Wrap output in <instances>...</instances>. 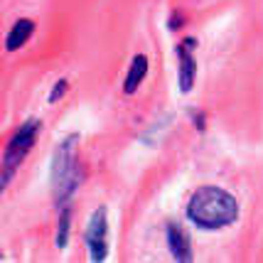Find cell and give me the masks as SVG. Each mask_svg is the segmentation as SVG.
I'll return each instance as SVG.
<instances>
[{
  "label": "cell",
  "instance_id": "ba28073f",
  "mask_svg": "<svg viewBox=\"0 0 263 263\" xmlns=\"http://www.w3.org/2000/svg\"><path fill=\"white\" fill-rule=\"evenodd\" d=\"M145 74H148V57H145V54H138V57L130 62V69H128L123 91H126L128 96H130V93H136V89L140 86V81L145 79Z\"/></svg>",
  "mask_w": 263,
  "mask_h": 263
},
{
  "label": "cell",
  "instance_id": "8992f818",
  "mask_svg": "<svg viewBox=\"0 0 263 263\" xmlns=\"http://www.w3.org/2000/svg\"><path fill=\"white\" fill-rule=\"evenodd\" d=\"M167 246L175 261H192V243L180 224H167Z\"/></svg>",
  "mask_w": 263,
  "mask_h": 263
},
{
  "label": "cell",
  "instance_id": "9c48e42d",
  "mask_svg": "<svg viewBox=\"0 0 263 263\" xmlns=\"http://www.w3.org/2000/svg\"><path fill=\"white\" fill-rule=\"evenodd\" d=\"M69 227H71V206H62V214H59V224H57V246L64 249L69 241Z\"/></svg>",
  "mask_w": 263,
  "mask_h": 263
},
{
  "label": "cell",
  "instance_id": "277c9868",
  "mask_svg": "<svg viewBox=\"0 0 263 263\" xmlns=\"http://www.w3.org/2000/svg\"><path fill=\"white\" fill-rule=\"evenodd\" d=\"M108 221H106V206H99L93 212L91 221H89V229H86V243H89V256L91 261L101 263L106 261V253H108Z\"/></svg>",
  "mask_w": 263,
  "mask_h": 263
},
{
  "label": "cell",
  "instance_id": "5b68a950",
  "mask_svg": "<svg viewBox=\"0 0 263 263\" xmlns=\"http://www.w3.org/2000/svg\"><path fill=\"white\" fill-rule=\"evenodd\" d=\"M192 47H197V40L195 37H187L175 49L177 59H180V89L184 93L195 86V74H197V62H195V54H192Z\"/></svg>",
  "mask_w": 263,
  "mask_h": 263
},
{
  "label": "cell",
  "instance_id": "52a82bcc",
  "mask_svg": "<svg viewBox=\"0 0 263 263\" xmlns=\"http://www.w3.org/2000/svg\"><path fill=\"white\" fill-rule=\"evenodd\" d=\"M34 32V23L32 20H17V23L12 25V30L8 32V40H5V47L10 49V52H17L20 47L32 37Z\"/></svg>",
  "mask_w": 263,
  "mask_h": 263
},
{
  "label": "cell",
  "instance_id": "7c38bea8",
  "mask_svg": "<svg viewBox=\"0 0 263 263\" xmlns=\"http://www.w3.org/2000/svg\"><path fill=\"white\" fill-rule=\"evenodd\" d=\"M192 118H195V123H197V130H204V116L197 111V114H192Z\"/></svg>",
  "mask_w": 263,
  "mask_h": 263
},
{
  "label": "cell",
  "instance_id": "8fae6325",
  "mask_svg": "<svg viewBox=\"0 0 263 263\" xmlns=\"http://www.w3.org/2000/svg\"><path fill=\"white\" fill-rule=\"evenodd\" d=\"M182 23H184V17L177 12V15H172L170 17V30H177V27H182Z\"/></svg>",
  "mask_w": 263,
  "mask_h": 263
},
{
  "label": "cell",
  "instance_id": "3957f363",
  "mask_svg": "<svg viewBox=\"0 0 263 263\" xmlns=\"http://www.w3.org/2000/svg\"><path fill=\"white\" fill-rule=\"evenodd\" d=\"M40 128H42V123H40L37 118H30V121H25L23 126L17 128L15 138L8 143L5 155H3V187L10 184L12 172L20 167V162L25 160V155H27L30 148L34 145V138L40 133Z\"/></svg>",
  "mask_w": 263,
  "mask_h": 263
},
{
  "label": "cell",
  "instance_id": "30bf717a",
  "mask_svg": "<svg viewBox=\"0 0 263 263\" xmlns=\"http://www.w3.org/2000/svg\"><path fill=\"white\" fill-rule=\"evenodd\" d=\"M67 79H62V81H57L54 84V89H52V93H49V103H54V101H59L62 96H64V91H67Z\"/></svg>",
  "mask_w": 263,
  "mask_h": 263
},
{
  "label": "cell",
  "instance_id": "7a4b0ae2",
  "mask_svg": "<svg viewBox=\"0 0 263 263\" xmlns=\"http://www.w3.org/2000/svg\"><path fill=\"white\" fill-rule=\"evenodd\" d=\"M79 136H67L59 143L57 153L52 158V182H54V202L67 206V202L74 197L77 187L81 182V170L77 160H74V145H77Z\"/></svg>",
  "mask_w": 263,
  "mask_h": 263
},
{
  "label": "cell",
  "instance_id": "6da1fadb",
  "mask_svg": "<svg viewBox=\"0 0 263 263\" xmlns=\"http://www.w3.org/2000/svg\"><path fill=\"white\" fill-rule=\"evenodd\" d=\"M236 217H239V204L234 195L221 187L204 184L190 197L187 219L199 229H221L236 221Z\"/></svg>",
  "mask_w": 263,
  "mask_h": 263
}]
</instances>
